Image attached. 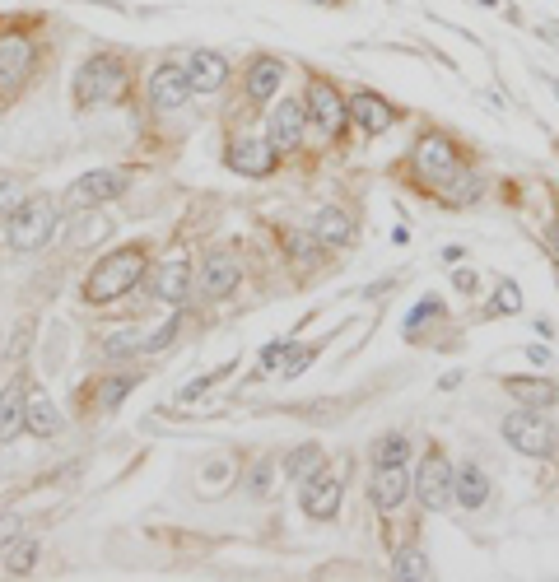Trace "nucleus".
I'll return each mask as SVG.
<instances>
[{
    "instance_id": "12",
    "label": "nucleus",
    "mask_w": 559,
    "mask_h": 582,
    "mask_svg": "<svg viewBox=\"0 0 559 582\" xmlns=\"http://www.w3.org/2000/svg\"><path fill=\"white\" fill-rule=\"evenodd\" d=\"M299 503L308 517H336L341 513V480H327V475L317 471L313 480H303Z\"/></svg>"
},
{
    "instance_id": "16",
    "label": "nucleus",
    "mask_w": 559,
    "mask_h": 582,
    "mask_svg": "<svg viewBox=\"0 0 559 582\" xmlns=\"http://www.w3.org/2000/svg\"><path fill=\"white\" fill-rule=\"evenodd\" d=\"M275 163V149L266 145V140H238V145L229 149V168H238V173L247 177H266Z\"/></svg>"
},
{
    "instance_id": "42",
    "label": "nucleus",
    "mask_w": 559,
    "mask_h": 582,
    "mask_svg": "<svg viewBox=\"0 0 559 582\" xmlns=\"http://www.w3.org/2000/svg\"><path fill=\"white\" fill-rule=\"evenodd\" d=\"M541 38H550V42H559V24H541Z\"/></svg>"
},
{
    "instance_id": "10",
    "label": "nucleus",
    "mask_w": 559,
    "mask_h": 582,
    "mask_svg": "<svg viewBox=\"0 0 559 582\" xmlns=\"http://www.w3.org/2000/svg\"><path fill=\"white\" fill-rule=\"evenodd\" d=\"M191 94V80H187V70L182 66H159L154 70V80H150V108L154 112H173L182 108Z\"/></svg>"
},
{
    "instance_id": "26",
    "label": "nucleus",
    "mask_w": 559,
    "mask_h": 582,
    "mask_svg": "<svg viewBox=\"0 0 559 582\" xmlns=\"http://www.w3.org/2000/svg\"><path fill=\"white\" fill-rule=\"evenodd\" d=\"M392 578L396 582H420V578H429V559H424L420 550H401V555L392 559Z\"/></svg>"
},
{
    "instance_id": "7",
    "label": "nucleus",
    "mask_w": 559,
    "mask_h": 582,
    "mask_svg": "<svg viewBox=\"0 0 559 582\" xmlns=\"http://www.w3.org/2000/svg\"><path fill=\"white\" fill-rule=\"evenodd\" d=\"M452 480H457V471H452L443 457H424L420 475H415V499L429 508V513H443L452 503Z\"/></svg>"
},
{
    "instance_id": "23",
    "label": "nucleus",
    "mask_w": 559,
    "mask_h": 582,
    "mask_svg": "<svg viewBox=\"0 0 559 582\" xmlns=\"http://www.w3.org/2000/svg\"><path fill=\"white\" fill-rule=\"evenodd\" d=\"M504 387L513 401H522V406H532V410L555 406V396H559L555 382H541V378H504Z\"/></svg>"
},
{
    "instance_id": "8",
    "label": "nucleus",
    "mask_w": 559,
    "mask_h": 582,
    "mask_svg": "<svg viewBox=\"0 0 559 582\" xmlns=\"http://www.w3.org/2000/svg\"><path fill=\"white\" fill-rule=\"evenodd\" d=\"M126 182H131V177H126V173H112V168L84 173L80 182L66 191V205H70V210H89V205H98V201H117V196L126 191Z\"/></svg>"
},
{
    "instance_id": "35",
    "label": "nucleus",
    "mask_w": 559,
    "mask_h": 582,
    "mask_svg": "<svg viewBox=\"0 0 559 582\" xmlns=\"http://www.w3.org/2000/svg\"><path fill=\"white\" fill-rule=\"evenodd\" d=\"M289 345H294V340H271V345L261 350V368L271 373V368H275V364H280V359H285V354H289Z\"/></svg>"
},
{
    "instance_id": "29",
    "label": "nucleus",
    "mask_w": 559,
    "mask_h": 582,
    "mask_svg": "<svg viewBox=\"0 0 559 582\" xmlns=\"http://www.w3.org/2000/svg\"><path fill=\"white\" fill-rule=\"evenodd\" d=\"M406 452H410L406 434H387L378 443V466H396V461H406Z\"/></svg>"
},
{
    "instance_id": "11",
    "label": "nucleus",
    "mask_w": 559,
    "mask_h": 582,
    "mask_svg": "<svg viewBox=\"0 0 559 582\" xmlns=\"http://www.w3.org/2000/svg\"><path fill=\"white\" fill-rule=\"evenodd\" d=\"M28 70H33V42L19 38V33H5L0 38V89L24 84Z\"/></svg>"
},
{
    "instance_id": "27",
    "label": "nucleus",
    "mask_w": 559,
    "mask_h": 582,
    "mask_svg": "<svg viewBox=\"0 0 559 582\" xmlns=\"http://www.w3.org/2000/svg\"><path fill=\"white\" fill-rule=\"evenodd\" d=\"M438 312H443V298H438V294H424L420 303H415V312L406 317V336H415V331H420V322H434Z\"/></svg>"
},
{
    "instance_id": "4",
    "label": "nucleus",
    "mask_w": 559,
    "mask_h": 582,
    "mask_svg": "<svg viewBox=\"0 0 559 582\" xmlns=\"http://www.w3.org/2000/svg\"><path fill=\"white\" fill-rule=\"evenodd\" d=\"M415 168H420V177L429 187H448L452 177L462 173V154H457V145L448 136H424L415 145Z\"/></svg>"
},
{
    "instance_id": "13",
    "label": "nucleus",
    "mask_w": 559,
    "mask_h": 582,
    "mask_svg": "<svg viewBox=\"0 0 559 582\" xmlns=\"http://www.w3.org/2000/svg\"><path fill=\"white\" fill-rule=\"evenodd\" d=\"M308 108H313V117L322 122V131H327V136H336V131H341V126H345V112H350L341 103V94H336L327 80H313V84H308Z\"/></svg>"
},
{
    "instance_id": "15",
    "label": "nucleus",
    "mask_w": 559,
    "mask_h": 582,
    "mask_svg": "<svg viewBox=\"0 0 559 582\" xmlns=\"http://www.w3.org/2000/svg\"><path fill=\"white\" fill-rule=\"evenodd\" d=\"M410 494V475L401 471V461L396 466H378L373 471V503H378L382 513H392V508H401Z\"/></svg>"
},
{
    "instance_id": "21",
    "label": "nucleus",
    "mask_w": 559,
    "mask_h": 582,
    "mask_svg": "<svg viewBox=\"0 0 559 582\" xmlns=\"http://www.w3.org/2000/svg\"><path fill=\"white\" fill-rule=\"evenodd\" d=\"M313 238L317 243H327V247H345L350 238H355V224H350L345 210L327 205V210H317V219H313Z\"/></svg>"
},
{
    "instance_id": "32",
    "label": "nucleus",
    "mask_w": 559,
    "mask_h": 582,
    "mask_svg": "<svg viewBox=\"0 0 559 582\" xmlns=\"http://www.w3.org/2000/svg\"><path fill=\"white\" fill-rule=\"evenodd\" d=\"M19 205H24V191H19V182H0V219H10Z\"/></svg>"
},
{
    "instance_id": "33",
    "label": "nucleus",
    "mask_w": 559,
    "mask_h": 582,
    "mask_svg": "<svg viewBox=\"0 0 559 582\" xmlns=\"http://www.w3.org/2000/svg\"><path fill=\"white\" fill-rule=\"evenodd\" d=\"M103 350H108L112 359H122V354L140 350V336H136V331H117V336H108V345H103Z\"/></svg>"
},
{
    "instance_id": "36",
    "label": "nucleus",
    "mask_w": 559,
    "mask_h": 582,
    "mask_svg": "<svg viewBox=\"0 0 559 582\" xmlns=\"http://www.w3.org/2000/svg\"><path fill=\"white\" fill-rule=\"evenodd\" d=\"M313 354H317V345H308V350H299V354H294V359H289V364H285V378H299L303 368L313 364Z\"/></svg>"
},
{
    "instance_id": "39",
    "label": "nucleus",
    "mask_w": 559,
    "mask_h": 582,
    "mask_svg": "<svg viewBox=\"0 0 559 582\" xmlns=\"http://www.w3.org/2000/svg\"><path fill=\"white\" fill-rule=\"evenodd\" d=\"M19 536V517H0V545Z\"/></svg>"
},
{
    "instance_id": "2",
    "label": "nucleus",
    "mask_w": 559,
    "mask_h": 582,
    "mask_svg": "<svg viewBox=\"0 0 559 582\" xmlns=\"http://www.w3.org/2000/svg\"><path fill=\"white\" fill-rule=\"evenodd\" d=\"M126 84H131V75H126V66L117 56H94V61H84L80 80H75V98H80L84 108L89 103L103 108V103H117L126 94Z\"/></svg>"
},
{
    "instance_id": "30",
    "label": "nucleus",
    "mask_w": 559,
    "mask_h": 582,
    "mask_svg": "<svg viewBox=\"0 0 559 582\" xmlns=\"http://www.w3.org/2000/svg\"><path fill=\"white\" fill-rule=\"evenodd\" d=\"M33 559H38V545H33V541L14 545V550H10V573H14V578H24V573L33 569Z\"/></svg>"
},
{
    "instance_id": "19",
    "label": "nucleus",
    "mask_w": 559,
    "mask_h": 582,
    "mask_svg": "<svg viewBox=\"0 0 559 582\" xmlns=\"http://www.w3.org/2000/svg\"><path fill=\"white\" fill-rule=\"evenodd\" d=\"M485 499H490V480H485V471H480V466H462L457 480H452V503H462L466 513H476Z\"/></svg>"
},
{
    "instance_id": "18",
    "label": "nucleus",
    "mask_w": 559,
    "mask_h": 582,
    "mask_svg": "<svg viewBox=\"0 0 559 582\" xmlns=\"http://www.w3.org/2000/svg\"><path fill=\"white\" fill-rule=\"evenodd\" d=\"M280 80H285V66H280L275 56H257V61H252V70H247V98L266 103V98H275Z\"/></svg>"
},
{
    "instance_id": "43",
    "label": "nucleus",
    "mask_w": 559,
    "mask_h": 582,
    "mask_svg": "<svg viewBox=\"0 0 559 582\" xmlns=\"http://www.w3.org/2000/svg\"><path fill=\"white\" fill-rule=\"evenodd\" d=\"M550 243H555V252H559V229H550Z\"/></svg>"
},
{
    "instance_id": "14",
    "label": "nucleus",
    "mask_w": 559,
    "mask_h": 582,
    "mask_svg": "<svg viewBox=\"0 0 559 582\" xmlns=\"http://www.w3.org/2000/svg\"><path fill=\"white\" fill-rule=\"evenodd\" d=\"M187 80H191V89H196V94H215L219 84L229 80V61H224L219 52H191Z\"/></svg>"
},
{
    "instance_id": "1",
    "label": "nucleus",
    "mask_w": 559,
    "mask_h": 582,
    "mask_svg": "<svg viewBox=\"0 0 559 582\" xmlns=\"http://www.w3.org/2000/svg\"><path fill=\"white\" fill-rule=\"evenodd\" d=\"M140 275H145V252H140V247H122V252H112V257L84 280V298H89V303H112V298L131 294V289L140 285Z\"/></svg>"
},
{
    "instance_id": "25",
    "label": "nucleus",
    "mask_w": 559,
    "mask_h": 582,
    "mask_svg": "<svg viewBox=\"0 0 559 582\" xmlns=\"http://www.w3.org/2000/svg\"><path fill=\"white\" fill-rule=\"evenodd\" d=\"M285 471H289V480H299V485H303V480H313V475L322 471V447H317V443H303L299 452L285 461Z\"/></svg>"
},
{
    "instance_id": "22",
    "label": "nucleus",
    "mask_w": 559,
    "mask_h": 582,
    "mask_svg": "<svg viewBox=\"0 0 559 582\" xmlns=\"http://www.w3.org/2000/svg\"><path fill=\"white\" fill-rule=\"evenodd\" d=\"M350 112H355V122L364 126L369 136H378V131H387V126H392V103H382V98L369 94V89L350 98Z\"/></svg>"
},
{
    "instance_id": "17",
    "label": "nucleus",
    "mask_w": 559,
    "mask_h": 582,
    "mask_svg": "<svg viewBox=\"0 0 559 582\" xmlns=\"http://www.w3.org/2000/svg\"><path fill=\"white\" fill-rule=\"evenodd\" d=\"M24 429H33L38 438H52L56 429H61V415H56V406H52V396L47 392H33L24 396Z\"/></svg>"
},
{
    "instance_id": "9",
    "label": "nucleus",
    "mask_w": 559,
    "mask_h": 582,
    "mask_svg": "<svg viewBox=\"0 0 559 582\" xmlns=\"http://www.w3.org/2000/svg\"><path fill=\"white\" fill-rule=\"evenodd\" d=\"M299 140H303V108L294 98H280V108L266 117V145H271L275 154H289Z\"/></svg>"
},
{
    "instance_id": "31",
    "label": "nucleus",
    "mask_w": 559,
    "mask_h": 582,
    "mask_svg": "<svg viewBox=\"0 0 559 582\" xmlns=\"http://www.w3.org/2000/svg\"><path fill=\"white\" fill-rule=\"evenodd\" d=\"M224 373H233V364H219L215 373H205V378L187 382V387H182V401H196V396H201V392H210V387H215V382L224 378Z\"/></svg>"
},
{
    "instance_id": "28",
    "label": "nucleus",
    "mask_w": 559,
    "mask_h": 582,
    "mask_svg": "<svg viewBox=\"0 0 559 582\" xmlns=\"http://www.w3.org/2000/svg\"><path fill=\"white\" fill-rule=\"evenodd\" d=\"M490 312H504V317H513V312H522V289L513 285V280H504V285L494 289V303Z\"/></svg>"
},
{
    "instance_id": "6",
    "label": "nucleus",
    "mask_w": 559,
    "mask_h": 582,
    "mask_svg": "<svg viewBox=\"0 0 559 582\" xmlns=\"http://www.w3.org/2000/svg\"><path fill=\"white\" fill-rule=\"evenodd\" d=\"M504 438L518 447V452H527V457H546L550 452V424L541 420V410H532V406L504 415Z\"/></svg>"
},
{
    "instance_id": "5",
    "label": "nucleus",
    "mask_w": 559,
    "mask_h": 582,
    "mask_svg": "<svg viewBox=\"0 0 559 582\" xmlns=\"http://www.w3.org/2000/svg\"><path fill=\"white\" fill-rule=\"evenodd\" d=\"M238 280H243V261L233 257V252H210L205 266L196 271V298H201V303H215V298L233 294Z\"/></svg>"
},
{
    "instance_id": "37",
    "label": "nucleus",
    "mask_w": 559,
    "mask_h": 582,
    "mask_svg": "<svg viewBox=\"0 0 559 582\" xmlns=\"http://www.w3.org/2000/svg\"><path fill=\"white\" fill-rule=\"evenodd\" d=\"M266 485H271V461H257V471H252L247 489H252V494H266Z\"/></svg>"
},
{
    "instance_id": "34",
    "label": "nucleus",
    "mask_w": 559,
    "mask_h": 582,
    "mask_svg": "<svg viewBox=\"0 0 559 582\" xmlns=\"http://www.w3.org/2000/svg\"><path fill=\"white\" fill-rule=\"evenodd\" d=\"M131 387H136V378H108V387H103V396H98V401H103V406L112 410L126 392H131Z\"/></svg>"
},
{
    "instance_id": "44",
    "label": "nucleus",
    "mask_w": 559,
    "mask_h": 582,
    "mask_svg": "<svg viewBox=\"0 0 559 582\" xmlns=\"http://www.w3.org/2000/svg\"><path fill=\"white\" fill-rule=\"evenodd\" d=\"M327 5H331V0H327Z\"/></svg>"
},
{
    "instance_id": "20",
    "label": "nucleus",
    "mask_w": 559,
    "mask_h": 582,
    "mask_svg": "<svg viewBox=\"0 0 559 582\" xmlns=\"http://www.w3.org/2000/svg\"><path fill=\"white\" fill-rule=\"evenodd\" d=\"M24 382L14 378L5 392H0V443H14L19 429H24Z\"/></svg>"
},
{
    "instance_id": "40",
    "label": "nucleus",
    "mask_w": 559,
    "mask_h": 582,
    "mask_svg": "<svg viewBox=\"0 0 559 582\" xmlns=\"http://www.w3.org/2000/svg\"><path fill=\"white\" fill-rule=\"evenodd\" d=\"M452 285L462 289V294H471V289H476V275H471V271H452Z\"/></svg>"
},
{
    "instance_id": "24",
    "label": "nucleus",
    "mask_w": 559,
    "mask_h": 582,
    "mask_svg": "<svg viewBox=\"0 0 559 582\" xmlns=\"http://www.w3.org/2000/svg\"><path fill=\"white\" fill-rule=\"evenodd\" d=\"M187 261L182 257H173V261H164L159 271H154V294L164 298V303H182V294H187Z\"/></svg>"
},
{
    "instance_id": "3",
    "label": "nucleus",
    "mask_w": 559,
    "mask_h": 582,
    "mask_svg": "<svg viewBox=\"0 0 559 582\" xmlns=\"http://www.w3.org/2000/svg\"><path fill=\"white\" fill-rule=\"evenodd\" d=\"M56 233V201L52 196H33L10 215V247L14 252H38Z\"/></svg>"
},
{
    "instance_id": "41",
    "label": "nucleus",
    "mask_w": 559,
    "mask_h": 582,
    "mask_svg": "<svg viewBox=\"0 0 559 582\" xmlns=\"http://www.w3.org/2000/svg\"><path fill=\"white\" fill-rule=\"evenodd\" d=\"M527 354H532V364H550V350H546V345H532Z\"/></svg>"
},
{
    "instance_id": "38",
    "label": "nucleus",
    "mask_w": 559,
    "mask_h": 582,
    "mask_svg": "<svg viewBox=\"0 0 559 582\" xmlns=\"http://www.w3.org/2000/svg\"><path fill=\"white\" fill-rule=\"evenodd\" d=\"M313 243H317V238H294V243H289L294 261H308V257H313Z\"/></svg>"
}]
</instances>
